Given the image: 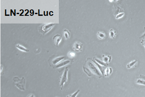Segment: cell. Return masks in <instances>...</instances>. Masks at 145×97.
I'll return each mask as SVG.
<instances>
[{
	"instance_id": "1",
	"label": "cell",
	"mask_w": 145,
	"mask_h": 97,
	"mask_svg": "<svg viewBox=\"0 0 145 97\" xmlns=\"http://www.w3.org/2000/svg\"><path fill=\"white\" fill-rule=\"evenodd\" d=\"M83 68L84 71L89 76L95 75L99 77H102L100 72L96 68V66L90 61L86 63L84 65Z\"/></svg>"
},
{
	"instance_id": "2",
	"label": "cell",
	"mask_w": 145,
	"mask_h": 97,
	"mask_svg": "<svg viewBox=\"0 0 145 97\" xmlns=\"http://www.w3.org/2000/svg\"><path fill=\"white\" fill-rule=\"evenodd\" d=\"M15 85L19 90L22 91H25L26 90V79L24 77L21 79L19 78L18 77H15L13 78Z\"/></svg>"
},
{
	"instance_id": "3",
	"label": "cell",
	"mask_w": 145,
	"mask_h": 97,
	"mask_svg": "<svg viewBox=\"0 0 145 97\" xmlns=\"http://www.w3.org/2000/svg\"><path fill=\"white\" fill-rule=\"evenodd\" d=\"M55 25V24L53 23L41 24L38 28V31L43 35H45L46 33L49 32L54 27Z\"/></svg>"
},
{
	"instance_id": "4",
	"label": "cell",
	"mask_w": 145,
	"mask_h": 97,
	"mask_svg": "<svg viewBox=\"0 0 145 97\" xmlns=\"http://www.w3.org/2000/svg\"><path fill=\"white\" fill-rule=\"evenodd\" d=\"M68 67H66L62 75L60 78V86L61 87V90H62L64 85L68 83Z\"/></svg>"
},
{
	"instance_id": "5",
	"label": "cell",
	"mask_w": 145,
	"mask_h": 97,
	"mask_svg": "<svg viewBox=\"0 0 145 97\" xmlns=\"http://www.w3.org/2000/svg\"><path fill=\"white\" fill-rule=\"evenodd\" d=\"M114 14L116 19H118L123 16L124 15V11L123 9L118 6H114Z\"/></svg>"
},
{
	"instance_id": "6",
	"label": "cell",
	"mask_w": 145,
	"mask_h": 97,
	"mask_svg": "<svg viewBox=\"0 0 145 97\" xmlns=\"http://www.w3.org/2000/svg\"><path fill=\"white\" fill-rule=\"evenodd\" d=\"M65 58V56L56 57L50 61V63H49L50 65L51 66H56V65H57L58 63H60V61H62Z\"/></svg>"
},
{
	"instance_id": "7",
	"label": "cell",
	"mask_w": 145,
	"mask_h": 97,
	"mask_svg": "<svg viewBox=\"0 0 145 97\" xmlns=\"http://www.w3.org/2000/svg\"><path fill=\"white\" fill-rule=\"evenodd\" d=\"M83 48V44L80 42H75L73 46V49L75 51L79 52L81 51Z\"/></svg>"
},
{
	"instance_id": "8",
	"label": "cell",
	"mask_w": 145,
	"mask_h": 97,
	"mask_svg": "<svg viewBox=\"0 0 145 97\" xmlns=\"http://www.w3.org/2000/svg\"><path fill=\"white\" fill-rule=\"evenodd\" d=\"M135 82L138 84L145 86V76L141 74L140 76L137 77Z\"/></svg>"
},
{
	"instance_id": "9",
	"label": "cell",
	"mask_w": 145,
	"mask_h": 97,
	"mask_svg": "<svg viewBox=\"0 0 145 97\" xmlns=\"http://www.w3.org/2000/svg\"><path fill=\"white\" fill-rule=\"evenodd\" d=\"M61 40V36L59 34L55 35L53 39V43L56 47H58L59 44Z\"/></svg>"
},
{
	"instance_id": "10",
	"label": "cell",
	"mask_w": 145,
	"mask_h": 97,
	"mask_svg": "<svg viewBox=\"0 0 145 97\" xmlns=\"http://www.w3.org/2000/svg\"><path fill=\"white\" fill-rule=\"evenodd\" d=\"M73 61H71L70 60H66L62 61L61 62L58 63L56 66H55L54 68H59L61 67H64L65 66H66L67 65L69 64L70 63H71Z\"/></svg>"
},
{
	"instance_id": "11",
	"label": "cell",
	"mask_w": 145,
	"mask_h": 97,
	"mask_svg": "<svg viewBox=\"0 0 145 97\" xmlns=\"http://www.w3.org/2000/svg\"><path fill=\"white\" fill-rule=\"evenodd\" d=\"M137 63H138V60L136 59L132 61L131 62H130V63L128 64L127 65V68H130L136 67Z\"/></svg>"
},
{
	"instance_id": "12",
	"label": "cell",
	"mask_w": 145,
	"mask_h": 97,
	"mask_svg": "<svg viewBox=\"0 0 145 97\" xmlns=\"http://www.w3.org/2000/svg\"><path fill=\"white\" fill-rule=\"evenodd\" d=\"M16 47L19 49V50H21V51L26 52H28L29 51V49L26 48L25 47L20 45H16Z\"/></svg>"
},
{
	"instance_id": "13",
	"label": "cell",
	"mask_w": 145,
	"mask_h": 97,
	"mask_svg": "<svg viewBox=\"0 0 145 97\" xmlns=\"http://www.w3.org/2000/svg\"><path fill=\"white\" fill-rule=\"evenodd\" d=\"M103 62L105 63H109L111 60V57L109 56H105L104 55H103Z\"/></svg>"
},
{
	"instance_id": "14",
	"label": "cell",
	"mask_w": 145,
	"mask_h": 97,
	"mask_svg": "<svg viewBox=\"0 0 145 97\" xmlns=\"http://www.w3.org/2000/svg\"><path fill=\"white\" fill-rule=\"evenodd\" d=\"M116 35V32L115 31V30H114L113 29H111L109 31V36H110V38L114 39Z\"/></svg>"
},
{
	"instance_id": "15",
	"label": "cell",
	"mask_w": 145,
	"mask_h": 97,
	"mask_svg": "<svg viewBox=\"0 0 145 97\" xmlns=\"http://www.w3.org/2000/svg\"><path fill=\"white\" fill-rule=\"evenodd\" d=\"M112 72V69L111 68H110V67L107 68H105V76L108 77L111 74Z\"/></svg>"
},
{
	"instance_id": "16",
	"label": "cell",
	"mask_w": 145,
	"mask_h": 97,
	"mask_svg": "<svg viewBox=\"0 0 145 97\" xmlns=\"http://www.w3.org/2000/svg\"><path fill=\"white\" fill-rule=\"evenodd\" d=\"M94 60L96 61L98 64L100 65L101 66H104V67H107V66H108V65L107 64V63H104V62H102L101 61L99 60V59H96V58H95V57H94Z\"/></svg>"
},
{
	"instance_id": "17",
	"label": "cell",
	"mask_w": 145,
	"mask_h": 97,
	"mask_svg": "<svg viewBox=\"0 0 145 97\" xmlns=\"http://www.w3.org/2000/svg\"><path fill=\"white\" fill-rule=\"evenodd\" d=\"M97 37L98 38H99V39H103L105 38L106 36H105V34L104 32H98L97 33Z\"/></svg>"
},
{
	"instance_id": "18",
	"label": "cell",
	"mask_w": 145,
	"mask_h": 97,
	"mask_svg": "<svg viewBox=\"0 0 145 97\" xmlns=\"http://www.w3.org/2000/svg\"><path fill=\"white\" fill-rule=\"evenodd\" d=\"M63 33H64V36L65 37V39H68L70 37V33L69 31L67 30V29H65L64 30V31H63Z\"/></svg>"
},
{
	"instance_id": "19",
	"label": "cell",
	"mask_w": 145,
	"mask_h": 97,
	"mask_svg": "<svg viewBox=\"0 0 145 97\" xmlns=\"http://www.w3.org/2000/svg\"><path fill=\"white\" fill-rule=\"evenodd\" d=\"M79 92H80V90H77L76 92H74V94H69L67 96V97H76V96L78 94V93Z\"/></svg>"
},
{
	"instance_id": "20",
	"label": "cell",
	"mask_w": 145,
	"mask_h": 97,
	"mask_svg": "<svg viewBox=\"0 0 145 97\" xmlns=\"http://www.w3.org/2000/svg\"><path fill=\"white\" fill-rule=\"evenodd\" d=\"M75 55H76L75 53L72 51L69 52L68 54V56L69 57H70V58H72V57H75Z\"/></svg>"
},
{
	"instance_id": "21",
	"label": "cell",
	"mask_w": 145,
	"mask_h": 97,
	"mask_svg": "<svg viewBox=\"0 0 145 97\" xmlns=\"http://www.w3.org/2000/svg\"><path fill=\"white\" fill-rule=\"evenodd\" d=\"M141 43L143 45V46H144L145 48V39H143V40L141 42Z\"/></svg>"
},
{
	"instance_id": "22",
	"label": "cell",
	"mask_w": 145,
	"mask_h": 97,
	"mask_svg": "<svg viewBox=\"0 0 145 97\" xmlns=\"http://www.w3.org/2000/svg\"><path fill=\"white\" fill-rule=\"evenodd\" d=\"M27 97H35V95L33 94H30V95H28Z\"/></svg>"
},
{
	"instance_id": "23",
	"label": "cell",
	"mask_w": 145,
	"mask_h": 97,
	"mask_svg": "<svg viewBox=\"0 0 145 97\" xmlns=\"http://www.w3.org/2000/svg\"><path fill=\"white\" fill-rule=\"evenodd\" d=\"M145 38V33H144V34H143L141 37H140V39H141V38Z\"/></svg>"
}]
</instances>
